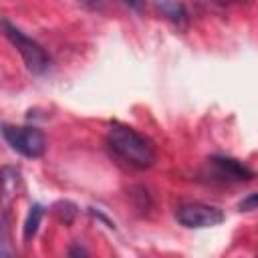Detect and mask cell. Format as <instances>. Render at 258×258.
Masks as SVG:
<instances>
[{
    "instance_id": "obj_6",
    "label": "cell",
    "mask_w": 258,
    "mask_h": 258,
    "mask_svg": "<svg viewBox=\"0 0 258 258\" xmlns=\"http://www.w3.org/2000/svg\"><path fill=\"white\" fill-rule=\"evenodd\" d=\"M155 6H157V10H159L165 18H169L171 22H175V24H185V20H187V10H185L183 2H179V0H157Z\"/></svg>"
},
{
    "instance_id": "obj_7",
    "label": "cell",
    "mask_w": 258,
    "mask_h": 258,
    "mask_svg": "<svg viewBox=\"0 0 258 258\" xmlns=\"http://www.w3.org/2000/svg\"><path fill=\"white\" fill-rule=\"evenodd\" d=\"M42 216H44V208L40 204L30 206V210L26 214V220H24V226H22V238H24V242H28V240H32L36 236L38 226L42 222Z\"/></svg>"
},
{
    "instance_id": "obj_9",
    "label": "cell",
    "mask_w": 258,
    "mask_h": 258,
    "mask_svg": "<svg viewBox=\"0 0 258 258\" xmlns=\"http://www.w3.org/2000/svg\"><path fill=\"white\" fill-rule=\"evenodd\" d=\"M238 210H240V212H252V210H258V191L248 194V196L238 204Z\"/></svg>"
},
{
    "instance_id": "obj_5",
    "label": "cell",
    "mask_w": 258,
    "mask_h": 258,
    "mask_svg": "<svg viewBox=\"0 0 258 258\" xmlns=\"http://www.w3.org/2000/svg\"><path fill=\"white\" fill-rule=\"evenodd\" d=\"M210 165L214 169V175L222 181H242V179H250L254 175L252 169H248L242 161L232 159V157H224V155L212 157Z\"/></svg>"
},
{
    "instance_id": "obj_2",
    "label": "cell",
    "mask_w": 258,
    "mask_h": 258,
    "mask_svg": "<svg viewBox=\"0 0 258 258\" xmlns=\"http://www.w3.org/2000/svg\"><path fill=\"white\" fill-rule=\"evenodd\" d=\"M2 28H4V34H6V38L12 42V46L18 50V54L22 56V60H24V64H26V69L30 71V73H34V75H42V73H46L48 71V67H50V56H48V52L34 40V38H30L28 34H24L18 26H14L10 20H2Z\"/></svg>"
},
{
    "instance_id": "obj_10",
    "label": "cell",
    "mask_w": 258,
    "mask_h": 258,
    "mask_svg": "<svg viewBox=\"0 0 258 258\" xmlns=\"http://www.w3.org/2000/svg\"><path fill=\"white\" fill-rule=\"evenodd\" d=\"M123 4L129 6L131 10H135V12H141L145 8V0H123Z\"/></svg>"
},
{
    "instance_id": "obj_8",
    "label": "cell",
    "mask_w": 258,
    "mask_h": 258,
    "mask_svg": "<svg viewBox=\"0 0 258 258\" xmlns=\"http://www.w3.org/2000/svg\"><path fill=\"white\" fill-rule=\"evenodd\" d=\"M16 181H18V171L16 167H4V206L8 204V200L16 194Z\"/></svg>"
},
{
    "instance_id": "obj_1",
    "label": "cell",
    "mask_w": 258,
    "mask_h": 258,
    "mask_svg": "<svg viewBox=\"0 0 258 258\" xmlns=\"http://www.w3.org/2000/svg\"><path fill=\"white\" fill-rule=\"evenodd\" d=\"M107 145L115 157L135 169H149L155 163V145L149 137L125 123H111L107 129Z\"/></svg>"
},
{
    "instance_id": "obj_4",
    "label": "cell",
    "mask_w": 258,
    "mask_h": 258,
    "mask_svg": "<svg viewBox=\"0 0 258 258\" xmlns=\"http://www.w3.org/2000/svg\"><path fill=\"white\" fill-rule=\"evenodd\" d=\"M175 220L189 230H204V228H214L224 222V212L216 206L202 204V202H187L181 204L175 210Z\"/></svg>"
},
{
    "instance_id": "obj_11",
    "label": "cell",
    "mask_w": 258,
    "mask_h": 258,
    "mask_svg": "<svg viewBox=\"0 0 258 258\" xmlns=\"http://www.w3.org/2000/svg\"><path fill=\"white\" fill-rule=\"evenodd\" d=\"M75 2H79L81 6H85V8H89V10L99 8V0H75Z\"/></svg>"
},
{
    "instance_id": "obj_3",
    "label": "cell",
    "mask_w": 258,
    "mask_h": 258,
    "mask_svg": "<svg viewBox=\"0 0 258 258\" xmlns=\"http://www.w3.org/2000/svg\"><path fill=\"white\" fill-rule=\"evenodd\" d=\"M2 137L12 151L28 159H38L46 151V137L38 127L30 125H4Z\"/></svg>"
}]
</instances>
